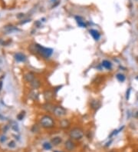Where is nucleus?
I'll use <instances>...</instances> for the list:
<instances>
[{"instance_id":"1","label":"nucleus","mask_w":138,"mask_h":152,"mask_svg":"<svg viewBox=\"0 0 138 152\" xmlns=\"http://www.w3.org/2000/svg\"><path fill=\"white\" fill-rule=\"evenodd\" d=\"M32 51L35 52V54L39 55L41 58L45 60H49L54 53L53 49L44 47L43 45L38 43H35L34 45H32Z\"/></svg>"},{"instance_id":"2","label":"nucleus","mask_w":138,"mask_h":152,"mask_svg":"<svg viewBox=\"0 0 138 152\" xmlns=\"http://www.w3.org/2000/svg\"><path fill=\"white\" fill-rule=\"evenodd\" d=\"M39 125L45 130H51L56 127L57 123L55 117L51 114H44L39 118Z\"/></svg>"},{"instance_id":"3","label":"nucleus","mask_w":138,"mask_h":152,"mask_svg":"<svg viewBox=\"0 0 138 152\" xmlns=\"http://www.w3.org/2000/svg\"><path fill=\"white\" fill-rule=\"evenodd\" d=\"M69 138L74 141H80L84 136V130L80 126H75L70 129Z\"/></svg>"},{"instance_id":"4","label":"nucleus","mask_w":138,"mask_h":152,"mask_svg":"<svg viewBox=\"0 0 138 152\" xmlns=\"http://www.w3.org/2000/svg\"><path fill=\"white\" fill-rule=\"evenodd\" d=\"M67 112H68L67 110L63 107L62 105L55 104V108H54V109H53V111H52V115L55 118L60 119V118H65V117L67 115V114H68Z\"/></svg>"},{"instance_id":"5","label":"nucleus","mask_w":138,"mask_h":152,"mask_svg":"<svg viewBox=\"0 0 138 152\" xmlns=\"http://www.w3.org/2000/svg\"><path fill=\"white\" fill-rule=\"evenodd\" d=\"M58 125L61 130H68L71 127V121L69 118H63L58 120Z\"/></svg>"},{"instance_id":"6","label":"nucleus","mask_w":138,"mask_h":152,"mask_svg":"<svg viewBox=\"0 0 138 152\" xmlns=\"http://www.w3.org/2000/svg\"><path fill=\"white\" fill-rule=\"evenodd\" d=\"M42 95L44 101L47 102H52L56 96L53 89H45L43 92Z\"/></svg>"},{"instance_id":"7","label":"nucleus","mask_w":138,"mask_h":152,"mask_svg":"<svg viewBox=\"0 0 138 152\" xmlns=\"http://www.w3.org/2000/svg\"><path fill=\"white\" fill-rule=\"evenodd\" d=\"M89 106H90V108L95 113L101 108V101L97 98H92L89 101Z\"/></svg>"},{"instance_id":"8","label":"nucleus","mask_w":138,"mask_h":152,"mask_svg":"<svg viewBox=\"0 0 138 152\" xmlns=\"http://www.w3.org/2000/svg\"><path fill=\"white\" fill-rule=\"evenodd\" d=\"M64 146H65V148L66 149L67 151H69V152H72L74 150H76V147H77V144L76 143L74 142V140L72 139H68L65 141V144H64Z\"/></svg>"},{"instance_id":"9","label":"nucleus","mask_w":138,"mask_h":152,"mask_svg":"<svg viewBox=\"0 0 138 152\" xmlns=\"http://www.w3.org/2000/svg\"><path fill=\"white\" fill-rule=\"evenodd\" d=\"M55 104H54L53 102H47L45 101L44 104H42L41 105V108L47 113V114H51L52 113V111L55 108Z\"/></svg>"},{"instance_id":"10","label":"nucleus","mask_w":138,"mask_h":152,"mask_svg":"<svg viewBox=\"0 0 138 152\" xmlns=\"http://www.w3.org/2000/svg\"><path fill=\"white\" fill-rule=\"evenodd\" d=\"M89 34L91 35V37L93 38V39L96 42H98L101 38V32L97 29H94V28H90L89 29Z\"/></svg>"},{"instance_id":"11","label":"nucleus","mask_w":138,"mask_h":152,"mask_svg":"<svg viewBox=\"0 0 138 152\" xmlns=\"http://www.w3.org/2000/svg\"><path fill=\"white\" fill-rule=\"evenodd\" d=\"M14 59L17 62H25L27 60V57L25 54L22 52H16L14 55Z\"/></svg>"},{"instance_id":"12","label":"nucleus","mask_w":138,"mask_h":152,"mask_svg":"<svg viewBox=\"0 0 138 152\" xmlns=\"http://www.w3.org/2000/svg\"><path fill=\"white\" fill-rule=\"evenodd\" d=\"M101 66L103 67V68L107 70V71H111L113 68V64L111 61L107 60V59H104L102 60V62H101Z\"/></svg>"},{"instance_id":"13","label":"nucleus","mask_w":138,"mask_h":152,"mask_svg":"<svg viewBox=\"0 0 138 152\" xmlns=\"http://www.w3.org/2000/svg\"><path fill=\"white\" fill-rule=\"evenodd\" d=\"M3 31H4L5 34H10V33H13V32H15L19 31V29L17 27L14 26V25H9L4 26Z\"/></svg>"},{"instance_id":"14","label":"nucleus","mask_w":138,"mask_h":152,"mask_svg":"<svg viewBox=\"0 0 138 152\" xmlns=\"http://www.w3.org/2000/svg\"><path fill=\"white\" fill-rule=\"evenodd\" d=\"M75 21L77 22V25H78L79 27L81 28H87V23L84 20V19L80 16H76L74 17Z\"/></svg>"},{"instance_id":"15","label":"nucleus","mask_w":138,"mask_h":152,"mask_svg":"<svg viewBox=\"0 0 138 152\" xmlns=\"http://www.w3.org/2000/svg\"><path fill=\"white\" fill-rule=\"evenodd\" d=\"M50 142L52 144L53 146H58L60 144H62L63 142V138H61V136H54L53 138H52Z\"/></svg>"},{"instance_id":"16","label":"nucleus","mask_w":138,"mask_h":152,"mask_svg":"<svg viewBox=\"0 0 138 152\" xmlns=\"http://www.w3.org/2000/svg\"><path fill=\"white\" fill-rule=\"evenodd\" d=\"M35 78H36L35 74L33 72H32V71H28V72L25 73V75H24V79L28 83L32 82Z\"/></svg>"},{"instance_id":"17","label":"nucleus","mask_w":138,"mask_h":152,"mask_svg":"<svg viewBox=\"0 0 138 152\" xmlns=\"http://www.w3.org/2000/svg\"><path fill=\"white\" fill-rule=\"evenodd\" d=\"M105 81V77L104 75H97L96 77L93 79L92 81V83L96 85L97 86L100 85H102Z\"/></svg>"},{"instance_id":"18","label":"nucleus","mask_w":138,"mask_h":152,"mask_svg":"<svg viewBox=\"0 0 138 152\" xmlns=\"http://www.w3.org/2000/svg\"><path fill=\"white\" fill-rule=\"evenodd\" d=\"M29 85L31 88H32V89H38L41 86V82L40 81L39 79L36 77L32 82L29 83Z\"/></svg>"},{"instance_id":"19","label":"nucleus","mask_w":138,"mask_h":152,"mask_svg":"<svg viewBox=\"0 0 138 152\" xmlns=\"http://www.w3.org/2000/svg\"><path fill=\"white\" fill-rule=\"evenodd\" d=\"M29 98L31 99H32L33 101H38L39 98V93L37 91V89H32L31 91V92L29 94Z\"/></svg>"},{"instance_id":"20","label":"nucleus","mask_w":138,"mask_h":152,"mask_svg":"<svg viewBox=\"0 0 138 152\" xmlns=\"http://www.w3.org/2000/svg\"><path fill=\"white\" fill-rule=\"evenodd\" d=\"M115 78H116V79H117L119 82H120V83L124 82L126 81V79H127L126 75H125L124 73H122V72H118V73H117V74H115Z\"/></svg>"},{"instance_id":"21","label":"nucleus","mask_w":138,"mask_h":152,"mask_svg":"<svg viewBox=\"0 0 138 152\" xmlns=\"http://www.w3.org/2000/svg\"><path fill=\"white\" fill-rule=\"evenodd\" d=\"M124 126H122L121 128H118V129H115V130H114V131L110 134V135L108 136V138H109V139L113 138V137L116 136L117 134H119L120 131H122L123 130H124Z\"/></svg>"},{"instance_id":"22","label":"nucleus","mask_w":138,"mask_h":152,"mask_svg":"<svg viewBox=\"0 0 138 152\" xmlns=\"http://www.w3.org/2000/svg\"><path fill=\"white\" fill-rule=\"evenodd\" d=\"M52 147H53L52 144L51 142H49V141H44L42 144V147L45 150H52Z\"/></svg>"},{"instance_id":"23","label":"nucleus","mask_w":138,"mask_h":152,"mask_svg":"<svg viewBox=\"0 0 138 152\" xmlns=\"http://www.w3.org/2000/svg\"><path fill=\"white\" fill-rule=\"evenodd\" d=\"M10 128H12V130H13L15 132H19V125L16 122H15V121H12V125H10Z\"/></svg>"},{"instance_id":"24","label":"nucleus","mask_w":138,"mask_h":152,"mask_svg":"<svg viewBox=\"0 0 138 152\" xmlns=\"http://www.w3.org/2000/svg\"><path fill=\"white\" fill-rule=\"evenodd\" d=\"M25 115H26L25 111H21L17 115V116H16L17 120H18V121H22V120L25 118Z\"/></svg>"},{"instance_id":"25","label":"nucleus","mask_w":138,"mask_h":152,"mask_svg":"<svg viewBox=\"0 0 138 152\" xmlns=\"http://www.w3.org/2000/svg\"><path fill=\"white\" fill-rule=\"evenodd\" d=\"M40 128H41V126H40V125H33V126L32 127V131L33 132V133H38V132H39L40 131Z\"/></svg>"},{"instance_id":"26","label":"nucleus","mask_w":138,"mask_h":152,"mask_svg":"<svg viewBox=\"0 0 138 152\" xmlns=\"http://www.w3.org/2000/svg\"><path fill=\"white\" fill-rule=\"evenodd\" d=\"M131 91H132V88L130 87V88H128L127 89V91H126V94H125V99H126V101H129V99H130V94H131Z\"/></svg>"},{"instance_id":"27","label":"nucleus","mask_w":138,"mask_h":152,"mask_svg":"<svg viewBox=\"0 0 138 152\" xmlns=\"http://www.w3.org/2000/svg\"><path fill=\"white\" fill-rule=\"evenodd\" d=\"M7 146L9 149H15L16 147V142L15 141H10L8 144H7Z\"/></svg>"},{"instance_id":"28","label":"nucleus","mask_w":138,"mask_h":152,"mask_svg":"<svg viewBox=\"0 0 138 152\" xmlns=\"http://www.w3.org/2000/svg\"><path fill=\"white\" fill-rule=\"evenodd\" d=\"M7 141H8V138L6 134H3L0 136V143L1 144H5L7 142Z\"/></svg>"},{"instance_id":"29","label":"nucleus","mask_w":138,"mask_h":152,"mask_svg":"<svg viewBox=\"0 0 138 152\" xmlns=\"http://www.w3.org/2000/svg\"><path fill=\"white\" fill-rule=\"evenodd\" d=\"M62 87H63V85H58V86L54 87V88H52V89H53V91H54V92L55 93V95H57V94H58V91H60Z\"/></svg>"},{"instance_id":"30","label":"nucleus","mask_w":138,"mask_h":152,"mask_svg":"<svg viewBox=\"0 0 138 152\" xmlns=\"http://www.w3.org/2000/svg\"><path fill=\"white\" fill-rule=\"evenodd\" d=\"M41 25H42V22L41 21H39V20H38V21H36L35 22V26L36 28H40L41 27Z\"/></svg>"},{"instance_id":"31","label":"nucleus","mask_w":138,"mask_h":152,"mask_svg":"<svg viewBox=\"0 0 138 152\" xmlns=\"http://www.w3.org/2000/svg\"><path fill=\"white\" fill-rule=\"evenodd\" d=\"M16 17H17L18 19H22V18L25 17V14H23V13H19V14L17 15Z\"/></svg>"},{"instance_id":"32","label":"nucleus","mask_w":138,"mask_h":152,"mask_svg":"<svg viewBox=\"0 0 138 152\" xmlns=\"http://www.w3.org/2000/svg\"><path fill=\"white\" fill-rule=\"evenodd\" d=\"M112 141H113L112 140H110V141H109L108 142H107V143H106V144H105L104 146H105V147H108V146H110V145L111 144Z\"/></svg>"},{"instance_id":"33","label":"nucleus","mask_w":138,"mask_h":152,"mask_svg":"<svg viewBox=\"0 0 138 152\" xmlns=\"http://www.w3.org/2000/svg\"><path fill=\"white\" fill-rule=\"evenodd\" d=\"M133 117H134L136 119H138V111H135V112H134V114H133Z\"/></svg>"},{"instance_id":"34","label":"nucleus","mask_w":138,"mask_h":152,"mask_svg":"<svg viewBox=\"0 0 138 152\" xmlns=\"http://www.w3.org/2000/svg\"><path fill=\"white\" fill-rule=\"evenodd\" d=\"M3 82L2 80H0V92L3 90Z\"/></svg>"},{"instance_id":"35","label":"nucleus","mask_w":138,"mask_h":152,"mask_svg":"<svg viewBox=\"0 0 138 152\" xmlns=\"http://www.w3.org/2000/svg\"><path fill=\"white\" fill-rule=\"evenodd\" d=\"M30 22V19H29V20H28V19H27V20H24V22H20V24H21V25H22V24L27 23V22Z\"/></svg>"},{"instance_id":"36","label":"nucleus","mask_w":138,"mask_h":152,"mask_svg":"<svg viewBox=\"0 0 138 152\" xmlns=\"http://www.w3.org/2000/svg\"><path fill=\"white\" fill-rule=\"evenodd\" d=\"M41 22H46V19H45V18L41 19Z\"/></svg>"},{"instance_id":"37","label":"nucleus","mask_w":138,"mask_h":152,"mask_svg":"<svg viewBox=\"0 0 138 152\" xmlns=\"http://www.w3.org/2000/svg\"><path fill=\"white\" fill-rule=\"evenodd\" d=\"M107 152H117V151H116V150H108Z\"/></svg>"},{"instance_id":"38","label":"nucleus","mask_w":138,"mask_h":152,"mask_svg":"<svg viewBox=\"0 0 138 152\" xmlns=\"http://www.w3.org/2000/svg\"><path fill=\"white\" fill-rule=\"evenodd\" d=\"M51 2L53 3H56V2H58V1H57V0H51Z\"/></svg>"},{"instance_id":"39","label":"nucleus","mask_w":138,"mask_h":152,"mask_svg":"<svg viewBox=\"0 0 138 152\" xmlns=\"http://www.w3.org/2000/svg\"><path fill=\"white\" fill-rule=\"evenodd\" d=\"M54 152H64V151H61V150H55Z\"/></svg>"}]
</instances>
